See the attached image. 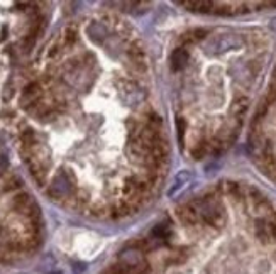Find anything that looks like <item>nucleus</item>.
I'll return each mask as SVG.
<instances>
[{
  "label": "nucleus",
  "instance_id": "f257e3e1",
  "mask_svg": "<svg viewBox=\"0 0 276 274\" xmlns=\"http://www.w3.org/2000/svg\"><path fill=\"white\" fill-rule=\"evenodd\" d=\"M120 267L124 271H128L129 274H137L144 269V259H142V254L139 250L131 249L125 250L122 256H120Z\"/></svg>",
  "mask_w": 276,
  "mask_h": 274
},
{
  "label": "nucleus",
  "instance_id": "f03ea898",
  "mask_svg": "<svg viewBox=\"0 0 276 274\" xmlns=\"http://www.w3.org/2000/svg\"><path fill=\"white\" fill-rule=\"evenodd\" d=\"M192 179V176H190V173L188 171H181L178 176H176V179H175V185H173V188L169 190V196H175L176 193H178V190L180 188H183V185H186Z\"/></svg>",
  "mask_w": 276,
  "mask_h": 274
}]
</instances>
